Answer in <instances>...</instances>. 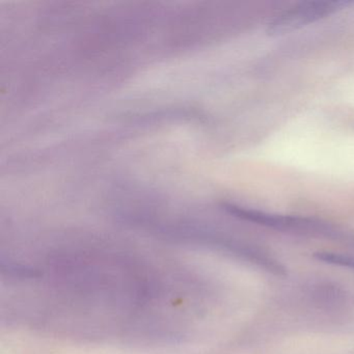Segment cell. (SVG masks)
<instances>
[{
	"label": "cell",
	"instance_id": "obj_1",
	"mask_svg": "<svg viewBox=\"0 0 354 354\" xmlns=\"http://www.w3.org/2000/svg\"><path fill=\"white\" fill-rule=\"evenodd\" d=\"M227 209L236 217L263 225V227H270L285 233L296 234V235L327 238V239L344 242L354 248V236L323 221L306 218V217L273 214V213L239 206H227Z\"/></svg>",
	"mask_w": 354,
	"mask_h": 354
},
{
	"label": "cell",
	"instance_id": "obj_2",
	"mask_svg": "<svg viewBox=\"0 0 354 354\" xmlns=\"http://www.w3.org/2000/svg\"><path fill=\"white\" fill-rule=\"evenodd\" d=\"M346 5L347 3L344 1L331 0H310L299 3L275 16L267 26V35L277 37L290 34L294 30L304 28L308 24H314L327 16L333 15Z\"/></svg>",
	"mask_w": 354,
	"mask_h": 354
},
{
	"label": "cell",
	"instance_id": "obj_3",
	"mask_svg": "<svg viewBox=\"0 0 354 354\" xmlns=\"http://www.w3.org/2000/svg\"><path fill=\"white\" fill-rule=\"evenodd\" d=\"M314 258L324 264L354 271V256L351 254L333 252H317L314 254Z\"/></svg>",
	"mask_w": 354,
	"mask_h": 354
}]
</instances>
